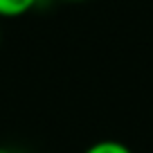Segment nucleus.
Wrapping results in <instances>:
<instances>
[{
	"mask_svg": "<svg viewBox=\"0 0 153 153\" xmlns=\"http://www.w3.org/2000/svg\"><path fill=\"white\" fill-rule=\"evenodd\" d=\"M41 5V0H0V18H20Z\"/></svg>",
	"mask_w": 153,
	"mask_h": 153,
	"instance_id": "f257e3e1",
	"label": "nucleus"
},
{
	"mask_svg": "<svg viewBox=\"0 0 153 153\" xmlns=\"http://www.w3.org/2000/svg\"><path fill=\"white\" fill-rule=\"evenodd\" d=\"M0 153H18V151H14V149H7V146H0Z\"/></svg>",
	"mask_w": 153,
	"mask_h": 153,
	"instance_id": "7ed1b4c3",
	"label": "nucleus"
},
{
	"mask_svg": "<svg viewBox=\"0 0 153 153\" xmlns=\"http://www.w3.org/2000/svg\"><path fill=\"white\" fill-rule=\"evenodd\" d=\"M0 43H2V29H0Z\"/></svg>",
	"mask_w": 153,
	"mask_h": 153,
	"instance_id": "39448f33",
	"label": "nucleus"
},
{
	"mask_svg": "<svg viewBox=\"0 0 153 153\" xmlns=\"http://www.w3.org/2000/svg\"><path fill=\"white\" fill-rule=\"evenodd\" d=\"M83 153H133L124 142H117V140H99V142L90 144Z\"/></svg>",
	"mask_w": 153,
	"mask_h": 153,
	"instance_id": "f03ea898",
	"label": "nucleus"
},
{
	"mask_svg": "<svg viewBox=\"0 0 153 153\" xmlns=\"http://www.w3.org/2000/svg\"><path fill=\"white\" fill-rule=\"evenodd\" d=\"M63 2H81V0H63Z\"/></svg>",
	"mask_w": 153,
	"mask_h": 153,
	"instance_id": "20e7f679",
	"label": "nucleus"
}]
</instances>
